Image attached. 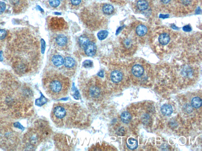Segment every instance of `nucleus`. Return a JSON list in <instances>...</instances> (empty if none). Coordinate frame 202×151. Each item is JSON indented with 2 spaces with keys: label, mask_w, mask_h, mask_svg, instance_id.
Masks as SVG:
<instances>
[{
  "label": "nucleus",
  "mask_w": 202,
  "mask_h": 151,
  "mask_svg": "<svg viewBox=\"0 0 202 151\" xmlns=\"http://www.w3.org/2000/svg\"><path fill=\"white\" fill-rule=\"evenodd\" d=\"M52 121L59 127L70 126L79 123L81 113L75 105L58 103L53 105L51 113Z\"/></svg>",
  "instance_id": "obj_1"
},
{
  "label": "nucleus",
  "mask_w": 202,
  "mask_h": 151,
  "mask_svg": "<svg viewBox=\"0 0 202 151\" xmlns=\"http://www.w3.org/2000/svg\"><path fill=\"white\" fill-rule=\"evenodd\" d=\"M44 86L48 95L51 99L57 100L67 95L70 89L71 82L65 76L52 71L44 79Z\"/></svg>",
  "instance_id": "obj_2"
},
{
  "label": "nucleus",
  "mask_w": 202,
  "mask_h": 151,
  "mask_svg": "<svg viewBox=\"0 0 202 151\" xmlns=\"http://www.w3.org/2000/svg\"><path fill=\"white\" fill-rule=\"evenodd\" d=\"M82 92L87 99L92 101H98L103 97L104 89L98 80H92L84 85Z\"/></svg>",
  "instance_id": "obj_3"
},
{
  "label": "nucleus",
  "mask_w": 202,
  "mask_h": 151,
  "mask_svg": "<svg viewBox=\"0 0 202 151\" xmlns=\"http://www.w3.org/2000/svg\"><path fill=\"white\" fill-rule=\"evenodd\" d=\"M70 41L68 36L64 33L56 34L53 38V43L55 47L60 50H65L70 45Z\"/></svg>",
  "instance_id": "obj_4"
},
{
  "label": "nucleus",
  "mask_w": 202,
  "mask_h": 151,
  "mask_svg": "<svg viewBox=\"0 0 202 151\" xmlns=\"http://www.w3.org/2000/svg\"><path fill=\"white\" fill-rule=\"evenodd\" d=\"M37 129L43 139L48 137L51 134V129L47 123L44 121H40L37 123Z\"/></svg>",
  "instance_id": "obj_5"
},
{
  "label": "nucleus",
  "mask_w": 202,
  "mask_h": 151,
  "mask_svg": "<svg viewBox=\"0 0 202 151\" xmlns=\"http://www.w3.org/2000/svg\"><path fill=\"white\" fill-rule=\"evenodd\" d=\"M42 139L41 135L37 130H32L29 132L26 136L28 143L32 146L38 145Z\"/></svg>",
  "instance_id": "obj_6"
},
{
  "label": "nucleus",
  "mask_w": 202,
  "mask_h": 151,
  "mask_svg": "<svg viewBox=\"0 0 202 151\" xmlns=\"http://www.w3.org/2000/svg\"><path fill=\"white\" fill-rule=\"evenodd\" d=\"M92 41H95V39L92 35L84 33L78 39V44L79 47L83 50L88 44Z\"/></svg>",
  "instance_id": "obj_7"
},
{
  "label": "nucleus",
  "mask_w": 202,
  "mask_h": 151,
  "mask_svg": "<svg viewBox=\"0 0 202 151\" xmlns=\"http://www.w3.org/2000/svg\"><path fill=\"white\" fill-rule=\"evenodd\" d=\"M63 66L64 70L68 71H74L76 67L75 60L70 56H66L64 58Z\"/></svg>",
  "instance_id": "obj_8"
},
{
  "label": "nucleus",
  "mask_w": 202,
  "mask_h": 151,
  "mask_svg": "<svg viewBox=\"0 0 202 151\" xmlns=\"http://www.w3.org/2000/svg\"><path fill=\"white\" fill-rule=\"evenodd\" d=\"M97 49L95 41H92L88 44L83 50L86 56L92 57L96 54Z\"/></svg>",
  "instance_id": "obj_9"
},
{
  "label": "nucleus",
  "mask_w": 202,
  "mask_h": 151,
  "mask_svg": "<svg viewBox=\"0 0 202 151\" xmlns=\"http://www.w3.org/2000/svg\"><path fill=\"white\" fill-rule=\"evenodd\" d=\"M110 79L114 83H117L121 82L123 78V74L120 70H115L111 73Z\"/></svg>",
  "instance_id": "obj_10"
},
{
  "label": "nucleus",
  "mask_w": 202,
  "mask_h": 151,
  "mask_svg": "<svg viewBox=\"0 0 202 151\" xmlns=\"http://www.w3.org/2000/svg\"><path fill=\"white\" fill-rule=\"evenodd\" d=\"M133 75L136 77L142 76L145 72L143 67L140 64H135L133 65L132 69Z\"/></svg>",
  "instance_id": "obj_11"
},
{
  "label": "nucleus",
  "mask_w": 202,
  "mask_h": 151,
  "mask_svg": "<svg viewBox=\"0 0 202 151\" xmlns=\"http://www.w3.org/2000/svg\"><path fill=\"white\" fill-rule=\"evenodd\" d=\"M51 61L54 66L60 67L63 65L64 59L61 55L55 54L52 57Z\"/></svg>",
  "instance_id": "obj_12"
},
{
  "label": "nucleus",
  "mask_w": 202,
  "mask_h": 151,
  "mask_svg": "<svg viewBox=\"0 0 202 151\" xmlns=\"http://www.w3.org/2000/svg\"><path fill=\"white\" fill-rule=\"evenodd\" d=\"M170 41V37L167 33H163L160 35L158 38V41L160 44L163 45H166L169 44Z\"/></svg>",
  "instance_id": "obj_13"
},
{
  "label": "nucleus",
  "mask_w": 202,
  "mask_h": 151,
  "mask_svg": "<svg viewBox=\"0 0 202 151\" xmlns=\"http://www.w3.org/2000/svg\"><path fill=\"white\" fill-rule=\"evenodd\" d=\"M136 33L140 37L143 36L146 34L148 32V28L145 25H139L136 28Z\"/></svg>",
  "instance_id": "obj_14"
},
{
  "label": "nucleus",
  "mask_w": 202,
  "mask_h": 151,
  "mask_svg": "<svg viewBox=\"0 0 202 151\" xmlns=\"http://www.w3.org/2000/svg\"><path fill=\"white\" fill-rule=\"evenodd\" d=\"M162 113L165 116H169L172 114L173 112V109L172 106L169 104H164L161 108Z\"/></svg>",
  "instance_id": "obj_15"
},
{
  "label": "nucleus",
  "mask_w": 202,
  "mask_h": 151,
  "mask_svg": "<svg viewBox=\"0 0 202 151\" xmlns=\"http://www.w3.org/2000/svg\"><path fill=\"white\" fill-rule=\"evenodd\" d=\"M149 3L146 0H139L136 3V7L141 11L146 10L149 8Z\"/></svg>",
  "instance_id": "obj_16"
},
{
  "label": "nucleus",
  "mask_w": 202,
  "mask_h": 151,
  "mask_svg": "<svg viewBox=\"0 0 202 151\" xmlns=\"http://www.w3.org/2000/svg\"><path fill=\"white\" fill-rule=\"evenodd\" d=\"M126 145L129 149L131 150H134L138 148V141L135 139L130 137L127 139Z\"/></svg>",
  "instance_id": "obj_17"
},
{
  "label": "nucleus",
  "mask_w": 202,
  "mask_h": 151,
  "mask_svg": "<svg viewBox=\"0 0 202 151\" xmlns=\"http://www.w3.org/2000/svg\"><path fill=\"white\" fill-rule=\"evenodd\" d=\"M102 10L103 14L105 15H109L112 14V13L113 12L114 8L111 5L105 4L103 6Z\"/></svg>",
  "instance_id": "obj_18"
},
{
  "label": "nucleus",
  "mask_w": 202,
  "mask_h": 151,
  "mask_svg": "<svg viewBox=\"0 0 202 151\" xmlns=\"http://www.w3.org/2000/svg\"><path fill=\"white\" fill-rule=\"evenodd\" d=\"M121 121L125 124H128L132 119V116L127 111H124L121 115Z\"/></svg>",
  "instance_id": "obj_19"
},
{
  "label": "nucleus",
  "mask_w": 202,
  "mask_h": 151,
  "mask_svg": "<svg viewBox=\"0 0 202 151\" xmlns=\"http://www.w3.org/2000/svg\"><path fill=\"white\" fill-rule=\"evenodd\" d=\"M192 106L195 108H199L202 105V102L201 99L198 97H195L193 98L192 100Z\"/></svg>",
  "instance_id": "obj_20"
},
{
  "label": "nucleus",
  "mask_w": 202,
  "mask_h": 151,
  "mask_svg": "<svg viewBox=\"0 0 202 151\" xmlns=\"http://www.w3.org/2000/svg\"><path fill=\"white\" fill-rule=\"evenodd\" d=\"M180 4L182 5L184 8H189L193 3V0H179Z\"/></svg>",
  "instance_id": "obj_21"
},
{
  "label": "nucleus",
  "mask_w": 202,
  "mask_h": 151,
  "mask_svg": "<svg viewBox=\"0 0 202 151\" xmlns=\"http://www.w3.org/2000/svg\"><path fill=\"white\" fill-rule=\"evenodd\" d=\"M46 99L44 97V96L42 95L41 97L39 99H37L36 100V105L38 106H41L44 104L46 102Z\"/></svg>",
  "instance_id": "obj_22"
},
{
  "label": "nucleus",
  "mask_w": 202,
  "mask_h": 151,
  "mask_svg": "<svg viewBox=\"0 0 202 151\" xmlns=\"http://www.w3.org/2000/svg\"><path fill=\"white\" fill-rule=\"evenodd\" d=\"M108 32L106 30H102L98 32V37L100 40H102L105 39L108 36Z\"/></svg>",
  "instance_id": "obj_23"
},
{
  "label": "nucleus",
  "mask_w": 202,
  "mask_h": 151,
  "mask_svg": "<svg viewBox=\"0 0 202 151\" xmlns=\"http://www.w3.org/2000/svg\"><path fill=\"white\" fill-rule=\"evenodd\" d=\"M49 3L51 7L57 8L60 5L61 2L59 0H49Z\"/></svg>",
  "instance_id": "obj_24"
},
{
  "label": "nucleus",
  "mask_w": 202,
  "mask_h": 151,
  "mask_svg": "<svg viewBox=\"0 0 202 151\" xmlns=\"http://www.w3.org/2000/svg\"><path fill=\"white\" fill-rule=\"evenodd\" d=\"M83 66L84 68H92L93 66V63L92 61L89 60H86L83 63Z\"/></svg>",
  "instance_id": "obj_25"
},
{
  "label": "nucleus",
  "mask_w": 202,
  "mask_h": 151,
  "mask_svg": "<svg viewBox=\"0 0 202 151\" xmlns=\"http://www.w3.org/2000/svg\"><path fill=\"white\" fill-rule=\"evenodd\" d=\"M7 35V32L5 30L0 29V40H3Z\"/></svg>",
  "instance_id": "obj_26"
},
{
  "label": "nucleus",
  "mask_w": 202,
  "mask_h": 151,
  "mask_svg": "<svg viewBox=\"0 0 202 151\" xmlns=\"http://www.w3.org/2000/svg\"><path fill=\"white\" fill-rule=\"evenodd\" d=\"M82 0H70L71 4L73 7H78L81 3Z\"/></svg>",
  "instance_id": "obj_27"
},
{
  "label": "nucleus",
  "mask_w": 202,
  "mask_h": 151,
  "mask_svg": "<svg viewBox=\"0 0 202 151\" xmlns=\"http://www.w3.org/2000/svg\"><path fill=\"white\" fill-rule=\"evenodd\" d=\"M6 4L4 2H0V15L2 14L5 10Z\"/></svg>",
  "instance_id": "obj_28"
},
{
  "label": "nucleus",
  "mask_w": 202,
  "mask_h": 151,
  "mask_svg": "<svg viewBox=\"0 0 202 151\" xmlns=\"http://www.w3.org/2000/svg\"><path fill=\"white\" fill-rule=\"evenodd\" d=\"M183 30L184 32H190L192 31V28L190 25H186V26H184L183 28Z\"/></svg>",
  "instance_id": "obj_29"
},
{
  "label": "nucleus",
  "mask_w": 202,
  "mask_h": 151,
  "mask_svg": "<svg viewBox=\"0 0 202 151\" xmlns=\"http://www.w3.org/2000/svg\"><path fill=\"white\" fill-rule=\"evenodd\" d=\"M14 126L17 128H19V129H21V130H23L24 129V128L23 126L21 125L19 123H15L14 124Z\"/></svg>",
  "instance_id": "obj_30"
},
{
  "label": "nucleus",
  "mask_w": 202,
  "mask_h": 151,
  "mask_svg": "<svg viewBox=\"0 0 202 151\" xmlns=\"http://www.w3.org/2000/svg\"><path fill=\"white\" fill-rule=\"evenodd\" d=\"M172 0H160V2L164 4H168L170 3Z\"/></svg>",
  "instance_id": "obj_31"
},
{
  "label": "nucleus",
  "mask_w": 202,
  "mask_h": 151,
  "mask_svg": "<svg viewBox=\"0 0 202 151\" xmlns=\"http://www.w3.org/2000/svg\"><path fill=\"white\" fill-rule=\"evenodd\" d=\"M2 53H3V52L0 51V62H2L3 60V58L2 56Z\"/></svg>",
  "instance_id": "obj_32"
},
{
  "label": "nucleus",
  "mask_w": 202,
  "mask_h": 151,
  "mask_svg": "<svg viewBox=\"0 0 202 151\" xmlns=\"http://www.w3.org/2000/svg\"><path fill=\"white\" fill-rule=\"evenodd\" d=\"M161 16H160V17L162 18L163 19L166 18L168 17V15H161Z\"/></svg>",
  "instance_id": "obj_33"
},
{
  "label": "nucleus",
  "mask_w": 202,
  "mask_h": 151,
  "mask_svg": "<svg viewBox=\"0 0 202 151\" xmlns=\"http://www.w3.org/2000/svg\"><path fill=\"white\" fill-rule=\"evenodd\" d=\"M59 1H63V0H59Z\"/></svg>",
  "instance_id": "obj_34"
}]
</instances>
